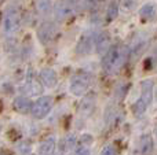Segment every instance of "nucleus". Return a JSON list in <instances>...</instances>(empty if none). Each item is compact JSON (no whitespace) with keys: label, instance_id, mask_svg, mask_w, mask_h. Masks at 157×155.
<instances>
[{"label":"nucleus","instance_id":"nucleus-13","mask_svg":"<svg viewBox=\"0 0 157 155\" xmlns=\"http://www.w3.org/2000/svg\"><path fill=\"white\" fill-rule=\"evenodd\" d=\"M157 13V4L155 2H147L139 8V16L145 21H150L156 16Z\"/></svg>","mask_w":157,"mask_h":155},{"label":"nucleus","instance_id":"nucleus-19","mask_svg":"<svg viewBox=\"0 0 157 155\" xmlns=\"http://www.w3.org/2000/svg\"><path fill=\"white\" fill-rule=\"evenodd\" d=\"M51 0H36V10L41 16H47L51 13Z\"/></svg>","mask_w":157,"mask_h":155},{"label":"nucleus","instance_id":"nucleus-1","mask_svg":"<svg viewBox=\"0 0 157 155\" xmlns=\"http://www.w3.org/2000/svg\"><path fill=\"white\" fill-rule=\"evenodd\" d=\"M128 51L123 45H112L103 56V70L106 73H116L125 62Z\"/></svg>","mask_w":157,"mask_h":155},{"label":"nucleus","instance_id":"nucleus-24","mask_svg":"<svg viewBox=\"0 0 157 155\" xmlns=\"http://www.w3.org/2000/svg\"><path fill=\"white\" fill-rule=\"evenodd\" d=\"M155 96H156V100H157V89H156V92H155Z\"/></svg>","mask_w":157,"mask_h":155},{"label":"nucleus","instance_id":"nucleus-4","mask_svg":"<svg viewBox=\"0 0 157 155\" xmlns=\"http://www.w3.org/2000/svg\"><path fill=\"white\" fill-rule=\"evenodd\" d=\"M78 13L76 0H59L54 7V15L58 21H66Z\"/></svg>","mask_w":157,"mask_h":155},{"label":"nucleus","instance_id":"nucleus-20","mask_svg":"<svg viewBox=\"0 0 157 155\" xmlns=\"http://www.w3.org/2000/svg\"><path fill=\"white\" fill-rule=\"evenodd\" d=\"M117 15H119V3L116 0H113L108 5V8H106V19L108 21H113V19L117 18Z\"/></svg>","mask_w":157,"mask_h":155},{"label":"nucleus","instance_id":"nucleus-5","mask_svg":"<svg viewBox=\"0 0 157 155\" xmlns=\"http://www.w3.org/2000/svg\"><path fill=\"white\" fill-rule=\"evenodd\" d=\"M91 85V76L88 73H77L71 78L69 92L73 96H83Z\"/></svg>","mask_w":157,"mask_h":155},{"label":"nucleus","instance_id":"nucleus-15","mask_svg":"<svg viewBox=\"0 0 157 155\" xmlns=\"http://www.w3.org/2000/svg\"><path fill=\"white\" fill-rule=\"evenodd\" d=\"M92 144L91 135H83L76 147V155H88V147Z\"/></svg>","mask_w":157,"mask_h":155},{"label":"nucleus","instance_id":"nucleus-18","mask_svg":"<svg viewBox=\"0 0 157 155\" xmlns=\"http://www.w3.org/2000/svg\"><path fill=\"white\" fill-rule=\"evenodd\" d=\"M153 150V139L150 135H144L141 137V142H139V151L142 155H146L149 153H152Z\"/></svg>","mask_w":157,"mask_h":155},{"label":"nucleus","instance_id":"nucleus-26","mask_svg":"<svg viewBox=\"0 0 157 155\" xmlns=\"http://www.w3.org/2000/svg\"><path fill=\"white\" fill-rule=\"evenodd\" d=\"M0 155H3V154H0Z\"/></svg>","mask_w":157,"mask_h":155},{"label":"nucleus","instance_id":"nucleus-10","mask_svg":"<svg viewBox=\"0 0 157 155\" xmlns=\"http://www.w3.org/2000/svg\"><path fill=\"white\" fill-rule=\"evenodd\" d=\"M94 49V37H92L90 33H86L83 34L77 41V45H76V52L81 56L84 55H88L92 52Z\"/></svg>","mask_w":157,"mask_h":155},{"label":"nucleus","instance_id":"nucleus-22","mask_svg":"<svg viewBox=\"0 0 157 155\" xmlns=\"http://www.w3.org/2000/svg\"><path fill=\"white\" fill-rule=\"evenodd\" d=\"M105 2L106 0H84V5L88 10H95V8H99Z\"/></svg>","mask_w":157,"mask_h":155},{"label":"nucleus","instance_id":"nucleus-25","mask_svg":"<svg viewBox=\"0 0 157 155\" xmlns=\"http://www.w3.org/2000/svg\"><path fill=\"white\" fill-rule=\"evenodd\" d=\"M2 2H3V0H0V3H2Z\"/></svg>","mask_w":157,"mask_h":155},{"label":"nucleus","instance_id":"nucleus-21","mask_svg":"<svg viewBox=\"0 0 157 155\" xmlns=\"http://www.w3.org/2000/svg\"><path fill=\"white\" fill-rule=\"evenodd\" d=\"M119 5L123 8V11H125V13H131V11H134L136 8V5H138V0H120Z\"/></svg>","mask_w":157,"mask_h":155},{"label":"nucleus","instance_id":"nucleus-6","mask_svg":"<svg viewBox=\"0 0 157 155\" xmlns=\"http://www.w3.org/2000/svg\"><path fill=\"white\" fill-rule=\"evenodd\" d=\"M52 107V99L51 96H40L35 103L32 104V115L37 120L44 118Z\"/></svg>","mask_w":157,"mask_h":155},{"label":"nucleus","instance_id":"nucleus-7","mask_svg":"<svg viewBox=\"0 0 157 155\" xmlns=\"http://www.w3.org/2000/svg\"><path fill=\"white\" fill-rule=\"evenodd\" d=\"M55 34H57V26L51 22H43L37 29V38L41 44H48L54 40Z\"/></svg>","mask_w":157,"mask_h":155},{"label":"nucleus","instance_id":"nucleus-16","mask_svg":"<svg viewBox=\"0 0 157 155\" xmlns=\"http://www.w3.org/2000/svg\"><path fill=\"white\" fill-rule=\"evenodd\" d=\"M95 107V96L94 95H88V96H84L83 102L80 104V113L86 117V115H90L92 113Z\"/></svg>","mask_w":157,"mask_h":155},{"label":"nucleus","instance_id":"nucleus-23","mask_svg":"<svg viewBox=\"0 0 157 155\" xmlns=\"http://www.w3.org/2000/svg\"><path fill=\"white\" fill-rule=\"evenodd\" d=\"M116 154H117L116 147L112 146V144H109V146H106V147L102 148V151H101L99 155H116Z\"/></svg>","mask_w":157,"mask_h":155},{"label":"nucleus","instance_id":"nucleus-2","mask_svg":"<svg viewBox=\"0 0 157 155\" xmlns=\"http://www.w3.org/2000/svg\"><path fill=\"white\" fill-rule=\"evenodd\" d=\"M153 96H155V82H153V80H144L141 82V96L132 104V111L136 117L142 115L146 111V109L153 102Z\"/></svg>","mask_w":157,"mask_h":155},{"label":"nucleus","instance_id":"nucleus-3","mask_svg":"<svg viewBox=\"0 0 157 155\" xmlns=\"http://www.w3.org/2000/svg\"><path fill=\"white\" fill-rule=\"evenodd\" d=\"M22 22V15L19 10L14 5H10L4 11V15L2 19V29L6 34H13L19 29Z\"/></svg>","mask_w":157,"mask_h":155},{"label":"nucleus","instance_id":"nucleus-12","mask_svg":"<svg viewBox=\"0 0 157 155\" xmlns=\"http://www.w3.org/2000/svg\"><path fill=\"white\" fill-rule=\"evenodd\" d=\"M32 102L29 100L25 96H18V98L14 99L13 102V107L17 113L19 114H28L29 111H32Z\"/></svg>","mask_w":157,"mask_h":155},{"label":"nucleus","instance_id":"nucleus-9","mask_svg":"<svg viewBox=\"0 0 157 155\" xmlns=\"http://www.w3.org/2000/svg\"><path fill=\"white\" fill-rule=\"evenodd\" d=\"M24 91L28 93L29 96H39L43 92V87L41 82L39 81V78L35 76L33 73H29L26 77V82H25Z\"/></svg>","mask_w":157,"mask_h":155},{"label":"nucleus","instance_id":"nucleus-17","mask_svg":"<svg viewBox=\"0 0 157 155\" xmlns=\"http://www.w3.org/2000/svg\"><path fill=\"white\" fill-rule=\"evenodd\" d=\"M55 151V139L48 137L46 139L39 147V155H54Z\"/></svg>","mask_w":157,"mask_h":155},{"label":"nucleus","instance_id":"nucleus-8","mask_svg":"<svg viewBox=\"0 0 157 155\" xmlns=\"http://www.w3.org/2000/svg\"><path fill=\"white\" fill-rule=\"evenodd\" d=\"M112 47V38L108 32H101L94 37V48L99 55H105Z\"/></svg>","mask_w":157,"mask_h":155},{"label":"nucleus","instance_id":"nucleus-11","mask_svg":"<svg viewBox=\"0 0 157 155\" xmlns=\"http://www.w3.org/2000/svg\"><path fill=\"white\" fill-rule=\"evenodd\" d=\"M41 80V84L47 88H55L58 84V76L55 73L54 69L51 67H44L40 70V74H39Z\"/></svg>","mask_w":157,"mask_h":155},{"label":"nucleus","instance_id":"nucleus-14","mask_svg":"<svg viewBox=\"0 0 157 155\" xmlns=\"http://www.w3.org/2000/svg\"><path fill=\"white\" fill-rule=\"evenodd\" d=\"M75 147H76V137L73 135L65 136L61 140V155H71L75 151Z\"/></svg>","mask_w":157,"mask_h":155}]
</instances>
